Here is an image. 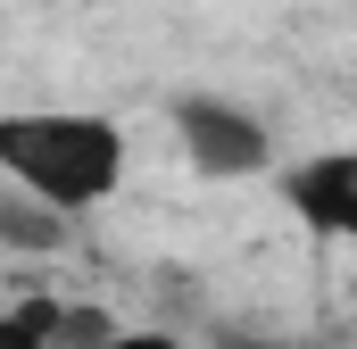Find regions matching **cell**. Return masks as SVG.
<instances>
[{"label":"cell","instance_id":"obj_1","mask_svg":"<svg viewBox=\"0 0 357 349\" xmlns=\"http://www.w3.org/2000/svg\"><path fill=\"white\" fill-rule=\"evenodd\" d=\"M0 174L50 216H84L125 183V133L91 108H0Z\"/></svg>","mask_w":357,"mask_h":349},{"label":"cell","instance_id":"obj_2","mask_svg":"<svg viewBox=\"0 0 357 349\" xmlns=\"http://www.w3.org/2000/svg\"><path fill=\"white\" fill-rule=\"evenodd\" d=\"M175 133L183 150H191V167L216 174V183H233V174H258L274 158V133L250 117V108H233V100H208V91H183L175 100Z\"/></svg>","mask_w":357,"mask_h":349},{"label":"cell","instance_id":"obj_3","mask_svg":"<svg viewBox=\"0 0 357 349\" xmlns=\"http://www.w3.org/2000/svg\"><path fill=\"white\" fill-rule=\"evenodd\" d=\"M282 191H291V216H299L316 242H349V233H357V158H349V150L291 167Z\"/></svg>","mask_w":357,"mask_h":349},{"label":"cell","instance_id":"obj_4","mask_svg":"<svg viewBox=\"0 0 357 349\" xmlns=\"http://www.w3.org/2000/svg\"><path fill=\"white\" fill-rule=\"evenodd\" d=\"M0 242L25 250V258H42V250L67 242V216H50V208H33L25 191H8V200H0Z\"/></svg>","mask_w":357,"mask_h":349},{"label":"cell","instance_id":"obj_5","mask_svg":"<svg viewBox=\"0 0 357 349\" xmlns=\"http://www.w3.org/2000/svg\"><path fill=\"white\" fill-rule=\"evenodd\" d=\"M59 333H67L59 299H17V308H0V349H59Z\"/></svg>","mask_w":357,"mask_h":349},{"label":"cell","instance_id":"obj_6","mask_svg":"<svg viewBox=\"0 0 357 349\" xmlns=\"http://www.w3.org/2000/svg\"><path fill=\"white\" fill-rule=\"evenodd\" d=\"M67 349H183L175 333H84V341H67Z\"/></svg>","mask_w":357,"mask_h":349},{"label":"cell","instance_id":"obj_7","mask_svg":"<svg viewBox=\"0 0 357 349\" xmlns=\"http://www.w3.org/2000/svg\"><path fill=\"white\" fill-rule=\"evenodd\" d=\"M216 349H291V341H250V333H225Z\"/></svg>","mask_w":357,"mask_h":349}]
</instances>
